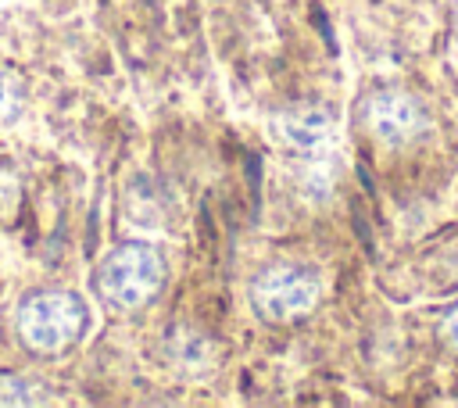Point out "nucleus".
Returning <instances> with one entry per match:
<instances>
[{"label": "nucleus", "instance_id": "nucleus-1", "mask_svg": "<svg viewBox=\"0 0 458 408\" xmlns=\"http://www.w3.org/2000/svg\"><path fill=\"white\" fill-rule=\"evenodd\" d=\"M86 329V308L75 293L64 290H39L18 311L21 340L39 354H57L72 347Z\"/></svg>", "mask_w": 458, "mask_h": 408}, {"label": "nucleus", "instance_id": "nucleus-2", "mask_svg": "<svg viewBox=\"0 0 458 408\" xmlns=\"http://www.w3.org/2000/svg\"><path fill=\"white\" fill-rule=\"evenodd\" d=\"M165 283V261L150 243H122L114 247L100 272H97V290L104 301L136 308L147 304Z\"/></svg>", "mask_w": 458, "mask_h": 408}, {"label": "nucleus", "instance_id": "nucleus-3", "mask_svg": "<svg viewBox=\"0 0 458 408\" xmlns=\"http://www.w3.org/2000/svg\"><path fill=\"white\" fill-rule=\"evenodd\" d=\"M250 301H254V311L261 319H268V322L297 319V315L315 308L318 276L311 268H297V265L268 268L265 276H258V283L250 290Z\"/></svg>", "mask_w": 458, "mask_h": 408}, {"label": "nucleus", "instance_id": "nucleus-4", "mask_svg": "<svg viewBox=\"0 0 458 408\" xmlns=\"http://www.w3.org/2000/svg\"><path fill=\"white\" fill-rule=\"evenodd\" d=\"M365 125L386 147H404L419 140L429 125L426 104L404 89H379L365 100Z\"/></svg>", "mask_w": 458, "mask_h": 408}, {"label": "nucleus", "instance_id": "nucleus-5", "mask_svg": "<svg viewBox=\"0 0 458 408\" xmlns=\"http://www.w3.org/2000/svg\"><path fill=\"white\" fill-rule=\"evenodd\" d=\"M329 129H333L329 115H326V111H315V107L293 111V115L283 118V140H286L290 147H297V150H315V147H322V143L329 140Z\"/></svg>", "mask_w": 458, "mask_h": 408}, {"label": "nucleus", "instance_id": "nucleus-6", "mask_svg": "<svg viewBox=\"0 0 458 408\" xmlns=\"http://www.w3.org/2000/svg\"><path fill=\"white\" fill-rule=\"evenodd\" d=\"M440 336H444V344H447V347H454V351H458V304L440 319Z\"/></svg>", "mask_w": 458, "mask_h": 408}, {"label": "nucleus", "instance_id": "nucleus-7", "mask_svg": "<svg viewBox=\"0 0 458 408\" xmlns=\"http://www.w3.org/2000/svg\"><path fill=\"white\" fill-rule=\"evenodd\" d=\"M454 36H458V14H454Z\"/></svg>", "mask_w": 458, "mask_h": 408}]
</instances>
